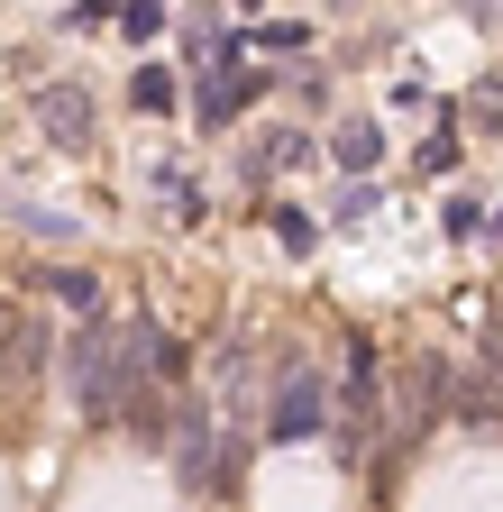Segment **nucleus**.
Segmentation results:
<instances>
[{"mask_svg": "<svg viewBox=\"0 0 503 512\" xmlns=\"http://www.w3.org/2000/svg\"><path fill=\"white\" fill-rule=\"evenodd\" d=\"M129 366H138V348H129V339H110L101 320L74 339V366H65V375H74L83 421H119V412H129V421L156 430V412H147V394H138V375H129Z\"/></svg>", "mask_w": 503, "mask_h": 512, "instance_id": "f257e3e1", "label": "nucleus"}, {"mask_svg": "<svg viewBox=\"0 0 503 512\" xmlns=\"http://www.w3.org/2000/svg\"><path fill=\"white\" fill-rule=\"evenodd\" d=\"M375 412H385L375 339H366V330H348V348H339V458H366V448H375Z\"/></svg>", "mask_w": 503, "mask_h": 512, "instance_id": "f03ea898", "label": "nucleus"}, {"mask_svg": "<svg viewBox=\"0 0 503 512\" xmlns=\"http://www.w3.org/2000/svg\"><path fill=\"white\" fill-rule=\"evenodd\" d=\"M385 394H394V439H421V430H430L439 412L458 403V366L421 348V357H412L403 375H385Z\"/></svg>", "mask_w": 503, "mask_h": 512, "instance_id": "7ed1b4c3", "label": "nucleus"}, {"mask_svg": "<svg viewBox=\"0 0 503 512\" xmlns=\"http://www.w3.org/2000/svg\"><path fill=\"white\" fill-rule=\"evenodd\" d=\"M266 430L275 439H311V430H321V375H311V366H284L275 403H266Z\"/></svg>", "mask_w": 503, "mask_h": 512, "instance_id": "20e7f679", "label": "nucleus"}, {"mask_svg": "<svg viewBox=\"0 0 503 512\" xmlns=\"http://www.w3.org/2000/svg\"><path fill=\"white\" fill-rule=\"evenodd\" d=\"M37 128L65 138V147H83L92 138V92L83 83H37Z\"/></svg>", "mask_w": 503, "mask_h": 512, "instance_id": "39448f33", "label": "nucleus"}, {"mask_svg": "<svg viewBox=\"0 0 503 512\" xmlns=\"http://www.w3.org/2000/svg\"><path fill=\"white\" fill-rule=\"evenodd\" d=\"M37 293H46V302H65L83 330L101 320V275H83V266H46V275H37Z\"/></svg>", "mask_w": 503, "mask_h": 512, "instance_id": "423d86ee", "label": "nucleus"}, {"mask_svg": "<svg viewBox=\"0 0 503 512\" xmlns=\"http://www.w3.org/2000/svg\"><path fill=\"white\" fill-rule=\"evenodd\" d=\"M375 156H385V128L375 119H339L330 128V165L339 174H375Z\"/></svg>", "mask_w": 503, "mask_h": 512, "instance_id": "0eeeda50", "label": "nucleus"}, {"mask_svg": "<svg viewBox=\"0 0 503 512\" xmlns=\"http://www.w3.org/2000/svg\"><path fill=\"white\" fill-rule=\"evenodd\" d=\"M129 348L156 366V384H183V375H193V366H183V348L165 339V320H156V311H138V320H129Z\"/></svg>", "mask_w": 503, "mask_h": 512, "instance_id": "6e6552de", "label": "nucleus"}, {"mask_svg": "<svg viewBox=\"0 0 503 512\" xmlns=\"http://www.w3.org/2000/svg\"><path fill=\"white\" fill-rule=\"evenodd\" d=\"M257 92H266V74H220V83H202V101H193V110H202V128H220V119H238Z\"/></svg>", "mask_w": 503, "mask_h": 512, "instance_id": "1a4fd4ad", "label": "nucleus"}, {"mask_svg": "<svg viewBox=\"0 0 503 512\" xmlns=\"http://www.w3.org/2000/svg\"><path fill=\"white\" fill-rule=\"evenodd\" d=\"M275 165H311V138H302V128H266L257 156H247V183H266Z\"/></svg>", "mask_w": 503, "mask_h": 512, "instance_id": "9d476101", "label": "nucleus"}, {"mask_svg": "<svg viewBox=\"0 0 503 512\" xmlns=\"http://www.w3.org/2000/svg\"><path fill=\"white\" fill-rule=\"evenodd\" d=\"M174 448H183V458H174V467H183V485H202V476H211V458H202V448H211V421H202V412H183Z\"/></svg>", "mask_w": 503, "mask_h": 512, "instance_id": "9b49d317", "label": "nucleus"}, {"mask_svg": "<svg viewBox=\"0 0 503 512\" xmlns=\"http://www.w3.org/2000/svg\"><path fill=\"white\" fill-rule=\"evenodd\" d=\"M37 375H46V320H28V330H19V357H10V394H28Z\"/></svg>", "mask_w": 503, "mask_h": 512, "instance_id": "f8f14e48", "label": "nucleus"}, {"mask_svg": "<svg viewBox=\"0 0 503 512\" xmlns=\"http://www.w3.org/2000/svg\"><path fill=\"white\" fill-rule=\"evenodd\" d=\"M311 238H321V220H311V211H293V202H284V211H275V247H284V256H302Z\"/></svg>", "mask_w": 503, "mask_h": 512, "instance_id": "ddd939ff", "label": "nucleus"}, {"mask_svg": "<svg viewBox=\"0 0 503 512\" xmlns=\"http://www.w3.org/2000/svg\"><path fill=\"white\" fill-rule=\"evenodd\" d=\"M129 101H138V110H165V101H174V74H165V64H138V83H129Z\"/></svg>", "mask_w": 503, "mask_h": 512, "instance_id": "4468645a", "label": "nucleus"}, {"mask_svg": "<svg viewBox=\"0 0 503 512\" xmlns=\"http://www.w3.org/2000/svg\"><path fill=\"white\" fill-rule=\"evenodd\" d=\"M449 165H458V138H449V119H439L430 138H421V174H449Z\"/></svg>", "mask_w": 503, "mask_h": 512, "instance_id": "2eb2a0df", "label": "nucleus"}, {"mask_svg": "<svg viewBox=\"0 0 503 512\" xmlns=\"http://www.w3.org/2000/svg\"><path fill=\"white\" fill-rule=\"evenodd\" d=\"M19 330H28V311H19V302H0V384H10V357H19Z\"/></svg>", "mask_w": 503, "mask_h": 512, "instance_id": "dca6fc26", "label": "nucleus"}, {"mask_svg": "<svg viewBox=\"0 0 503 512\" xmlns=\"http://www.w3.org/2000/svg\"><path fill=\"white\" fill-rule=\"evenodd\" d=\"M119 37H165V10H156V0H138V10H119Z\"/></svg>", "mask_w": 503, "mask_h": 512, "instance_id": "f3484780", "label": "nucleus"}, {"mask_svg": "<svg viewBox=\"0 0 503 512\" xmlns=\"http://www.w3.org/2000/svg\"><path fill=\"white\" fill-rule=\"evenodd\" d=\"M494 238H503V220H494Z\"/></svg>", "mask_w": 503, "mask_h": 512, "instance_id": "a211bd4d", "label": "nucleus"}]
</instances>
